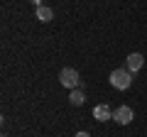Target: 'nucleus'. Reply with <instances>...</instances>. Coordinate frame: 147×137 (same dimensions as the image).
<instances>
[{
  "mask_svg": "<svg viewBox=\"0 0 147 137\" xmlns=\"http://www.w3.org/2000/svg\"><path fill=\"white\" fill-rule=\"evenodd\" d=\"M32 5H34V7H39V5H42V0H32Z\"/></svg>",
  "mask_w": 147,
  "mask_h": 137,
  "instance_id": "nucleus-9",
  "label": "nucleus"
},
{
  "mask_svg": "<svg viewBox=\"0 0 147 137\" xmlns=\"http://www.w3.org/2000/svg\"><path fill=\"white\" fill-rule=\"evenodd\" d=\"M132 118H135V113H132L130 105H120V108H115V110H113V120H115L118 125H130Z\"/></svg>",
  "mask_w": 147,
  "mask_h": 137,
  "instance_id": "nucleus-3",
  "label": "nucleus"
},
{
  "mask_svg": "<svg viewBox=\"0 0 147 137\" xmlns=\"http://www.w3.org/2000/svg\"><path fill=\"white\" fill-rule=\"evenodd\" d=\"M84 100H86V93L81 88H76V91H71V93H69V103H71V105H84Z\"/></svg>",
  "mask_w": 147,
  "mask_h": 137,
  "instance_id": "nucleus-7",
  "label": "nucleus"
},
{
  "mask_svg": "<svg viewBox=\"0 0 147 137\" xmlns=\"http://www.w3.org/2000/svg\"><path fill=\"white\" fill-rule=\"evenodd\" d=\"M59 83H61L64 88H69V91H76V88L81 86L79 71H76V68H71V66L61 68V71H59Z\"/></svg>",
  "mask_w": 147,
  "mask_h": 137,
  "instance_id": "nucleus-2",
  "label": "nucleus"
},
{
  "mask_svg": "<svg viewBox=\"0 0 147 137\" xmlns=\"http://www.w3.org/2000/svg\"><path fill=\"white\" fill-rule=\"evenodd\" d=\"M74 137H91V135H88V132H84V130H81V132H76Z\"/></svg>",
  "mask_w": 147,
  "mask_h": 137,
  "instance_id": "nucleus-8",
  "label": "nucleus"
},
{
  "mask_svg": "<svg viewBox=\"0 0 147 137\" xmlns=\"http://www.w3.org/2000/svg\"><path fill=\"white\" fill-rule=\"evenodd\" d=\"M3 137H7V135H3Z\"/></svg>",
  "mask_w": 147,
  "mask_h": 137,
  "instance_id": "nucleus-10",
  "label": "nucleus"
},
{
  "mask_svg": "<svg viewBox=\"0 0 147 137\" xmlns=\"http://www.w3.org/2000/svg\"><path fill=\"white\" fill-rule=\"evenodd\" d=\"M93 118L98 122H105V120H113V108L105 105V103H100V105L93 108Z\"/></svg>",
  "mask_w": 147,
  "mask_h": 137,
  "instance_id": "nucleus-5",
  "label": "nucleus"
},
{
  "mask_svg": "<svg viewBox=\"0 0 147 137\" xmlns=\"http://www.w3.org/2000/svg\"><path fill=\"white\" fill-rule=\"evenodd\" d=\"M142 64H145V56H142L140 52L127 54V59H125V68L130 71V74H137V71L142 68Z\"/></svg>",
  "mask_w": 147,
  "mask_h": 137,
  "instance_id": "nucleus-4",
  "label": "nucleus"
},
{
  "mask_svg": "<svg viewBox=\"0 0 147 137\" xmlns=\"http://www.w3.org/2000/svg\"><path fill=\"white\" fill-rule=\"evenodd\" d=\"M108 81H110V86H113V88L127 91V88L132 86V74L127 71V68H113V71H110V76H108Z\"/></svg>",
  "mask_w": 147,
  "mask_h": 137,
  "instance_id": "nucleus-1",
  "label": "nucleus"
},
{
  "mask_svg": "<svg viewBox=\"0 0 147 137\" xmlns=\"http://www.w3.org/2000/svg\"><path fill=\"white\" fill-rule=\"evenodd\" d=\"M52 17H54L52 7H47V5H39V7H37V20H39V22H52Z\"/></svg>",
  "mask_w": 147,
  "mask_h": 137,
  "instance_id": "nucleus-6",
  "label": "nucleus"
}]
</instances>
